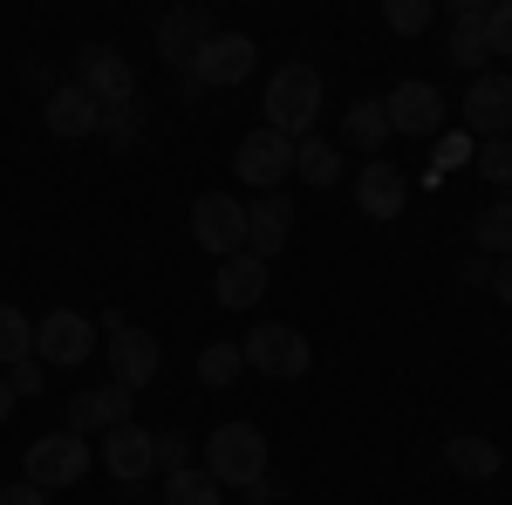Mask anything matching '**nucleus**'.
<instances>
[{
    "label": "nucleus",
    "instance_id": "1",
    "mask_svg": "<svg viewBox=\"0 0 512 505\" xmlns=\"http://www.w3.org/2000/svg\"><path fill=\"white\" fill-rule=\"evenodd\" d=\"M198 458H205V471H212L219 485H233V492H260V485H267V437H260V424H246V417L219 424L205 437Z\"/></svg>",
    "mask_w": 512,
    "mask_h": 505
},
{
    "label": "nucleus",
    "instance_id": "2",
    "mask_svg": "<svg viewBox=\"0 0 512 505\" xmlns=\"http://www.w3.org/2000/svg\"><path fill=\"white\" fill-rule=\"evenodd\" d=\"M260 110H267V130H280V137H315V117H321V76L308 69V62H287V69H274V82H267V96H260Z\"/></svg>",
    "mask_w": 512,
    "mask_h": 505
},
{
    "label": "nucleus",
    "instance_id": "3",
    "mask_svg": "<svg viewBox=\"0 0 512 505\" xmlns=\"http://www.w3.org/2000/svg\"><path fill=\"white\" fill-rule=\"evenodd\" d=\"M239 355H246V369H260L267 383H294V376H308V362H315L308 335L287 328V321H260V328H246Z\"/></svg>",
    "mask_w": 512,
    "mask_h": 505
},
{
    "label": "nucleus",
    "instance_id": "4",
    "mask_svg": "<svg viewBox=\"0 0 512 505\" xmlns=\"http://www.w3.org/2000/svg\"><path fill=\"white\" fill-rule=\"evenodd\" d=\"M89 465H96V451H89V437H76V430H48V437L28 444V485L35 492H69Z\"/></svg>",
    "mask_w": 512,
    "mask_h": 505
},
{
    "label": "nucleus",
    "instance_id": "5",
    "mask_svg": "<svg viewBox=\"0 0 512 505\" xmlns=\"http://www.w3.org/2000/svg\"><path fill=\"white\" fill-rule=\"evenodd\" d=\"M96 328H110V383L137 396V389L158 376V362H164L158 342H151V328H137V321H130V314H117V308L103 314Z\"/></svg>",
    "mask_w": 512,
    "mask_h": 505
},
{
    "label": "nucleus",
    "instance_id": "6",
    "mask_svg": "<svg viewBox=\"0 0 512 505\" xmlns=\"http://www.w3.org/2000/svg\"><path fill=\"white\" fill-rule=\"evenodd\" d=\"M96 355V321L76 308H55L35 321V362L41 369H82Z\"/></svg>",
    "mask_w": 512,
    "mask_h": 505
},
{
    "label": "nucleus",
    "instance_id": "7",
    "mask_svg": "<svg viewBox=\"0 0 512 505\" xmlns=\"http://www.w3.org/2000/svg\"><path fill=\"white\" fill-rule=\"evenodd\" d=\"M253 62H260V48H253V35H212L205 48H198V62L185 69V89H233V82L253 76Z\"/></svg>",
    "mask_w": 512,
    "mask_h": 505
},
{
    "label": "nucleus",
    "instance_id": "8",
    "mask_svg": "<svg viewBox=\"0 0 512 505\" xmlns=\"http://www.w3.org/2000/svg\"><path fill=\"white\" fill-rule=\"evenodd\" d=\"M76 89L96 96V110H103V117H123V110H130V96H137V76H130V62H123L117 48L89 41V48H82V69H76Z\"/></svg>",
    "mask_w": 512,
    "mask_h": 505
},
{
    "label": "nucleus",
    "instance_id": "9",
    "mask_svg": "<svg viewBox=\"0 0 512 505\" xmlns=\"http://www.w3.org/2000/svg\"><path fill=\"white\" fill-rule=\"evenodd\" d=\"M383 117H390V137H437L444 130V96H437V82L403 76L383 96Z\"/></svg>",
    "mask_w": 512,
    "mask_h": 505
},
{
    "label": "nucleus",
    "instance_id": "10",
    "mask_svg": "<svg viewBox=\"0 0 512 505\" xmlns=\"http://www.w3.org/2000/svg\"><path fill=\"white\" fill-rule=\"evenodd\" d=\"M192 239L212 253V260H233V253H246V205L226 192H205L192 205Z\"/></svg>",
    "mask_w": 512,
    "mask_h": 505
},
{
    "label": "nucleus",
    "instance_id": "11",
    "mask_svg": "<svg viewBox=\"0 0 512 505\" xmlns=\"http://www.w3.org/2000/svg\"><path fill=\"white\" fill-rule=\"evenodd\" d=\"M233 171L246 178V185H260V192H280V178L294 171V137H280V130H246L233 151Z\"/></svg>",
    "mask_w": 512,
    "mask_h": 505
},
{
    "label": "nucleus",
    "instance_id": "12",
    "mask_svg": "<svg viewBox=\"0 0 512 505\" xmlns=\"http://www.w3.org/2000/svg\"><path fill=\"white\" fill-rule=\"evenodd\" d=\"M103 471L110 478H123V485H137V478H151L158 471V430H144L137 417L130 424H117V430H103Z\"/></svg>",
    "mask_w": 512,
    "mask_h": 505
},
{
    "label": "nucleus",
    "instance_id": "13",
    "mask_svg": "<svg viewBox=\"0 0 512 505\" xmlns=\"http://www.w3.org/2000/svg\"><path fill=\"white\" fill-rule=\"evenodd\" d=\"M212 35H219V28H212L205 7H178V14H164V21H158V55L171 62V69H192L198 48H205Z\"/></svg>",
    "mask_w": 512,
    "mask_h": 505
},
{
    "label": "nucleus",
    "instance_id": "14",
    "mask_svg": "<svg viewBox=\"0 0 512 505\" xmlns=\"http://www.w3.org/2000/svg\"><path fill=\"white\" fill-rule=\"evenodd\" d=\"M485 0H451V62L458 69H472L485 76V62H492V35H485Z\"/></svg>",
    "mask_w": 512,
    "mask_h": 505
},
{
    "label": "nucleus",
    "instance_id": "15",
    "mask_svg": "<svg viewBox=\"0 0 512 505\" xmlns=\"http://www.w3.org/2000/svg\"><path fill=\"white\" fill-rule=\"evenodd\" d=\"M130 389H117V383H103V389H82V396H69V424L62 430H76V437H89V430H117V424H130Z\"/></svg>",
    "mask_w": 512,
    "mask_h": 505
},
{
    "label": "nucleus",
    "instance_id": "16",
    "mask_svg": "<svg viewBox=\"0 0 512 505\" xmlns=\"http://www.w3.org/2000/svg\"><path fill=\"white\" fill-rule=\"evenodd\" d=\"M465 123L478 137H512V76H472Z\"/></svg>",
    "mask_w": 512,
    "mask_h": 505
},
{
    "label": "nucleus",
    "instance_id": "17",
    "mask_svg": "<svg viewBox=\"0 0 512 505\" xmlns=\"http://www.w3.org/2000/svg\"><path fill=\"white\" fill-rule=\"evenodd\" d=\"M267 294V260L260 253H233V260H219V273H212V301L219 308H253Z\"/></svg>",
    "mask_w": 512,
    "mask_h": 505
},
{
    "label": "nucleus",
    "instance_id": "18",
    "mask_svg": "<svg viewBox=\"0 0 512 505\" xmlns=\"http://www.w3.org/2000/svg\"><path fill=\"white\" fill-rule=\"evenodd\" d=\"M41 123H48L55 137H89V130H103V110H96V96H89V89L62 82V89H48V103H41Z\"/></svg>",
    "mask_w": 512,
    "mask_h": 505
},
{
    "label": "nucleus",
    "instance_id": "19",
    "mask_svg": "<svg viewBox=\"0 0 512 505\" xmlns=\"http://www.w3.org/2000/svg\"><path fill=\"white\" fill-rule=\"evenodd\" d=\"M287 239H294V205H287L280 192H267L260 205H246V253L274 260Z\"/></svg>",
    "mask_w": 512,
    "mask_h": 505
},
{
    "label": "nucleus",
    "instance_id": "20",
    "mask_svg": "<svg viewBox=\"0 0 512 505\" xmlns=\"http://www.w3.org/2000/svg\"><path fill=\"white\" fill-rule=\"evenodd\" d=\"M403 198H410V185H403L396 164H383V157L362 164V178H355V205H362V219H396Z\"/></svg>",
    "mask_w": 512,
    "mask_h": 505
},
{
    "label": "nucleus",
    "instance_id": "21",
    "mask_svg": "<svg viewBox=\"0 0 512 505\" xmlns=\"http://www.w3.org/2000/svg\"><path fill=\"white\" fill-rule=\"evenodd\" d=\"M444 465L458 471V478H499L506 471V451L492 437H478V430H458V437H444Z\"/></svg>",
    "mask_w": 512,
    "mask_h": 505
},
{
    "label": "nucleus",
    "instance_id": "22",
    "mask_svg": "<svg viewBox=\"0 0 512 505\" xmlns=\"http://www.w3.org/2000/svg\"><path fill=\"white\" fill-rule=\"evenodd\" d=\"M342 144H349V151H376V157H383V144H390V117H383L376 96L349 103V117H342Z\"/></svg>",
    "mask_w": 512,
    "mask_h": 505
},
{
    "label": "nucleus",
    "instance_id": "23",
    "mask_svg": "<svg viewBox=\"0 0 512 505\" xmlns=\"http://www.w3.org/2000/svg\"><path fill=\"white\" fill-rule=\"evenodd\" d=\"M294 171H301L315 192H328V185L342 178V151H335L328 137H301V144H294Z\"/></svg>",
    "mask_w": 512,
    "mask_h": 505
},
{
    "label": "nucleus",
    "instance_id": "24",
    "mask_svg": "<svg viewBox=\"0 0 512 505\" xmlns=\"http://www.w3.org/2000/svg\"><path fill=\"white\" fill-rule=\"evenodd\" d=\"M28 355H35V321L0 301V376H7L14 362H28Z\"/></svg>",
    "mask_w": 512,
    "mask_h": 505
},
{
    "label": "nucleus",
    "instance_id": "25",
    "mask_svg": "<svg viewBox=\"0 0 512 505\" xmlns=\"http://www.w3.org/2000/svg\"><path fill=\"white\" fill-rule=\"evenodd\" d=\"M219 499H226V492H219V478H212L205 465L164 478V505H219Z\"/></svg>",
    "mask_w": 512,
    "mask_h": 505
},
{
    "label": "nucleus",
    "instance_id": "26",
    "mask_svg": "<svg viewBox=\"0 0 512 505\" xmlns=\"http://www.w3.org/2000/svg\"><path fill=\"white\" fill-rule=\"evenodd\" d=\"M472 239L492 253V260H512V198H499V205H485V212H478Z\"/></svg>",
    "mask_w": 512,
    "mask_h": 505
},
{
    "label": "nucleus",
    "instance_id": "27",
    "mask_svg": "<svg viewBox=\"0 0 512 505\" xmlns=\"http://www.w3.org/2000/svg\"><path fill=\"white\" fill-rule=\"evenodd\" d=\"M239 369H246L239 342H212V349H198V383H205V389H233Z\"/></svg>",
    "mask_w": 512,
    "mask_h": 505
},
{
    "label": "nucleus",
    "instance_id": "28",
    "mask_svg": "<svg viewBox=\"0 0 512 505\" xmlns=\"http://www.w3.org/2000/svg\"><path fill=\"white\" fill-rule=\"evenodd\" d=\"M431 0H383V21H390L396 35H424V28H431Z\"/></svg>",
    "mask_w": 512,
    "mask_h": 505
},
{
    "label": "nucleus",
    "instance_id": "29",
    "mask_svg": "<svg viewBox=\"0 0 512 505\" xmlns=\"http://www.w3.org/2000/svg\"><path fill=\"white\" fill-rule=\"evenodd\" d=\"M192 437H178V430H164L158 437V465H164V478H171V471H192Z\"/></svg>",
    "mask_w": 512,
    "mask_h": 505
},
{
    "label": "nucleus",
    "instance_id": "30",
    "mask_svg": "<svg viewBox=\"0 0 512 505\" xmlns=\"http://www.w3.org/2000/svg\"><path fill=\"white\" fill-rule=\"evenodd\" d=\"M478 171H485V178H499V185L512 178V144H506V137H485V151H478Z\"/></svg>",
    "mask_w": 512,
    "mask_h": 505
},
{
    "label": "nucleus",
    "instance_id": "31",
    "mask_svg": "<svg viewBox=\"0 0 512 505\" xmlns=\"http://www.w3.org/2000/svg\"><path fill=\"white\" fill-rule=\"evenodd\" d=\"M7 389H14V396H41V389H48V369L28 355V362H14V369H7Z\"/></svg>",
    "mask_w": 512,
    "mask_h": 505
},
{
    "label": "nucleus",
    "instance_id": "32",
    "mask_svg": "<svg viewBox=\"0 0 512 505\" xmlns=\"http://www.w3.org/2000/svg\"><path fill=\"white\" fill-rule=\"evenodd\" d=\"M485 35H492V55H512V0H499L485 14Z\"/></svg>",
    "mask_w": 512,
    "mask_h": 505
},
{
    "label": "nucleus",
    "instance_id": "33",
    "mask_svg": "<svg viewBox=\"0 0 512 505\" xmlns=\"http://www.w3.org/2000/svg\"><path fill=\"white\" fill-rule=\"evenodd\" d=\"M0 505H48V492H35V485L21 478V485H0Z\"/></svg>",
    "mask_w": 512,
    "mask_h": 505
},
{
    "label": "nucleus",
    "instance_id": "34",
    "mask_svg": "<svg viewBox=\"0 0 512 505\" xmlns=\"http://www.w3.org/2000/svg\"><path fill=\"white\" fill-rule=\"evenodd\" d=\"M492 294L512 308V260H499V267H492Z\"/></svg>",
    "mask_w": 512,
    "mask_h": 505
},
{
    "label": "nucleus",
    "instance_id": "35",
    "mask_svg": "<svg viewBox=\"0 0 512 505\" xmlns=\"http://www.w3.org/2000/svg\"><path fill=\"white\" fill-rule=\"evenodd\" d=\"M14 403H21V396H14V389H7V376H0V424L14 417Z\"/></svg>",
    "mask_w": 512,
    "mask_h": 505
},
{
    "label": "nucleus",
    "instance_id": "36",
    "mask_svg": "<svg viewBox=\"0 0 512 505\" xmlns=\"http://www.w3.org/2000/svg\"><path fill=\"white\" fill-rule=\"evenodd\" d=\"M506 144H512V137H506Z\"/></svg>",
    "mask_w": 512,
    "mask_h": 505
}]
</instances>
